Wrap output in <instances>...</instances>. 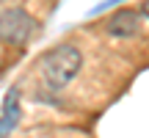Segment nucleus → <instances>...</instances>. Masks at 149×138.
Wrapping results in <instances>:
<instances>
[{
    "mask_svg": "<svg viewBox=\"0 0 149 138\" xmlns=\"http://www.w3.org/2000/svg\"><path fill=\"white\" fill-rule=\"evenodd\" d=\"M80 66H83V55L72 44L53 47L50 53L42 55V75L53 91H61L66 83H72L74 75L80 72Z\"/></svg>",
    "mask_w": 149,
    "mask_h": 138,
    "instance_id": "obj_1",
    "label": "nucleus"
},
{
    "mask_svg": "<svg viewBox=\"0 0 149 138\" xmlns=\"http://www.w3.org/2000/svg\"><path fill=\"white\" fill-rule=\"evenodd\" d=\"M36 31V20L25 8H6L0 11V42L25 44Z\"/></svg>",
    "mask_w": 149,
    "mask_h": 138,
    "instance_id": "obj_2",
    "label": "nucleus"
},
{
    "mask_svg": "<svg viewBox=\"0 0 149 138\" xmlns=\"http://www.w3.org/2000/svg\"><path fill=\"white\" fill-rule=\"evenodd\" d=\"M17 124H19V89L11 86L6 91L3 111H0V138H8L11 130H17Z\"/></svg>",
    "mask_w": 149,
    "mask_h": 138,
    "instance_id": "obj_3",
    "label": "nucleus"
},
{
    "mask_svg": "<svg viewBox=\"0 0 149 138\" xmlns=\"http://www.w3.org/2000/svg\"><path fill=\"white\" fill-rule=\"evenodd\" d=\"M138 28H141V17H138V11H130V8H119L108 20V33L111 36H135Z\"/></svg>",
    "mask_w": 149,
    "mask_h": 138,
    "instance_id": "obj_4",
    "label": "nucleus"
},
{
    "mask_svg": "<svg viewBox=\"0 0 149 138\" xmlns=\"http://www.w3.org/2000/svg\"><path fill=\"white\" fill-rule=\"evenodd\" d=\"M141 14H144V17H149V0H146L144 6H141Z\"/></svg>",
    "mask_w": 149,
    "mask_h": 138,
    "instance_id": "obj_5",
    "label": "nucleus"
}]
</instances>
